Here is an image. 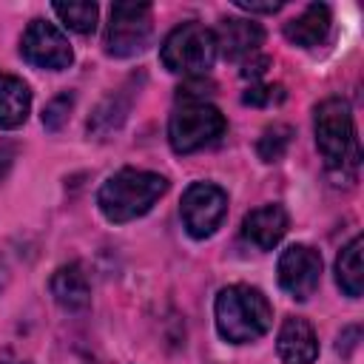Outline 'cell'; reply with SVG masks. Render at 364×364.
<instances>
[{"label": "cell", "instance_id": "14", "mask_svg": "<svg viewBox=\"0 0 364 364\" xmlns=\"http://www.w3.org/2000/svg\"><path fill=\"white\" fill-rule=\"evenodd\" d=\"M134 97H136L134 80H128L122 88L111 91V94L94 108V114L88 117V134H91L94 139H105V136H111L114 131H119L122 122H125L128 114H131Z\"/></svg>", "mask_w": 364, "mask_h": 364}, {"label": "cell", "instance_id": "5", "mask_svg": "<svg viewBox=\"0 0 364 364\" xmlns=\"http://www.w3.org/2000/svg\"><path fill=\"white\" fill-rule=\"evenodd\" d=\"M216 37L213 28H205L196 20H188L182 26H176L162 48H159V60L168 71L182 74V77H202L210 71L213 60H216Z\"/></svg>", "mask_w": 364, "mask_h": 364}, {"label": "cell", "instance_id": "21", "mask_svg": "<svg viewBox=\"0 0 364 364\" xmlns=\"http://www.w3.org/2000/svg\"><path fill=\"white\" fill-rule=\"evenodd\" d=\"M242 102L245 105H256V108H270V105L284 102V88L282 85H267V82H253L245 91Z\"/></svg>", "mask_w": 364, "mask_h": 364}, {"label": "cell", "instance_id": "11", "mask_svg": "<svg viewBox=\"0 0 364 364\" xmlns=\"http://www.w3.org/2000/svg\"><path fill=\"white\" fill-rule=\"evenodd\" d=\"M287 228H290V216L276 202H267L262 208H253L242 219V236H245V242H250L259 250H273L284 239Z\"/></svg>", "mask_w": 364, "mask_h": 364}, {"label": "cell", "instance_id": "13", "mask_svg": "<svg viewBox=\"0 0 364 364\" xmlns=\"http://www.w3.org/2000/svg\"><path fill=\"white\" fill-rule=\"evenodd\" d=\"M333 28V11L327 3H310L299 17L284 23V37L299 48H318Z\"/></svg>", "mask_w": 364, "mask_h": 364}, {"label": "cell", "instance_id": "16", "mask_svg": "<svg viewBox=\"0 0 364 364\" xmlns=\"http://www.w3.org/2000/svg\"><path fill=\"white\" fill-rule=\"evenodd\" d=\"M31 111V91L20 77L0 74V128H20Z\"/></svg>", "mask_w": 364, "mask_h": 364}, {"label": "cell", "instance_id": "19", "mask_svg": "<svg viewBox=\"0 0 364 364\" xmlns=\"http://www.w3.org/2000/svg\"><path fill=\"white\" fill-rule=\"evenodd\" d=\"M290 139H293L290 125L276 122V125L264 128L262 136H259V142H256V154H259V159H262V162H279V159L284 156Z\"/></svg>", "mask_w": 364, "mask_h": 364}, {"label": "cell", "instance_id": "4", "mask_svg": "<svg viewBox=\"0 0 364 364\" xmlns=\"http://www.w3.org/2000/svg\"><path fill=\"white\" fill-rule=\"evenodd\" d=\"M228 131L222 111L205 97H179L171 119H168V142L176 154H193L213 145Z\"/></svg>", "mask_w": 364, "mask_h": 364}, {"label": "cell", "instance_id": "7", "mask_svg": "<svg viewBox=\"0 0 364 364\" xmlns=\"http://www.w3.org/2000/svg\"><path fill=\"white\" fill-rule=\"evenodd\" d=\"M179 213L185 230L193 239H208L219 230L228 216V193L213 182H193L182 193Z\"/></svg>", "mask_w": 364, "mask_h": 364}, {"label": "cell", "instance_id": "25", "mask_svg": "<svg viewBox=\"0 0 364 364\" xmlns=\"http://www.w3.org/2000/svg\"><path fill=\"white\" fill-rule=\"evenodd\" d=\"M236 6L245 11H262V14H273L282 9V3H236Z\"/></svg>", "mask_w": 364, "mask_h": 364}, {"label": "cell", "instance_id": "6", "mask_svg": "<svg viewBox=\"0 0 364 364\" xmlns=\"http://www.w3.org/2000/svg\"><path fill=\"white\" fill-rule=\"evenodd\" d=\"M154 31V17L148 3H114L105 28V54L134 57L139 54Z\"/></svg>", "mask_w": 364, "mask_h": 364}, {"label": "cell", "instance_id": "10", "mask_svg": "<svg viewBox=\"0 0 364 364\" xmlns=\"http://www.w3.org/2000/svg\"><path fill=\"white\" fill-rule=\"evenodd\" d=\"M213 37H216V51L225 60H247L264 43V28L245 17H225L213 31Z\"/></svg>", "mask_w": 364, "mask_h": 364}, {"label": "cell", "instance_id": "15", "mask_svg": "<svg viewBox=\"0 0 364 364\" xmlns=\"http://www.w3.org/2000/svg\"><path fill=\"white\" fill-rule=\"evenodd\" d=\"M48 290H51L54 301L68 313H80L91 304V282L80 262L57 267L48 282Z\"/></svg>", "mask_w": 364, "mask_h": 364}, {"label": "cell", "instance_id": "12", "mask_svg": "<svg viewBox=\"0 0 364 364\" xmlns=\"http://www.w3.org/2000/svg\"><path fill=\"white\" fill-rule=\"evenodd\" d=\"M276 350L279 358L284 364H313L318 355V338L316 330L310 327L307 318L301 316H287L279 327V338H276Z\"/></svg>", "mask_w": 364, "mask_h": 364}, {"label": "cell", "instance_id": "3", "mask_svg": "<svg viewBox=\"0 0 364 364\" xmlns=\"http://www.w3.org/2000/svg\"><path fill=\"white\" fill-rule=\"evenodd\" d=\"M165 191H168V179L162 173L122 168L102 182L97 193V208L108 222L122 225V222H134L136 216H145Z\"/></svg>", "mask_w": 364, "mask_h": 364}, {"label": "cell", "instance_id": "22", "mask_svg": "<svg viewBox=\"0 0 364 364\" xmlns=\"http://www.w3.org/2000/svg\"><path fill=\"white\" fill-rule=\"evenodd\" d=\"M267 65H270V57H247L245 63H242V77L245 80H250V85L253 82H259L262 80V74L267 71Z\"/></svg>", "mask_w": 364, "mask_h": 364}, {"label": "cell", "instance_id": "9", "mask_svg": "<svg viewBox=\"0 0 364 364\" xmlns=\"http://www.w3.org/2000/svg\"><path fill=\"white\" fill-rule=\"evenodd\" d=\"M276 273H279L282 290L290 299L307 301L321 282V253L310 245H290L282 250Z\"/></svg>", "mask_w": 364, "mask_h": 364}, {"label": "cell", "instance_id": "23", "mask_svg": "<svg viewBox=\"0 0 364 364\" xmlns=\"http://www.w3.org/2000/svg\"><path fill=\"white\" fill-rule=\"evenodd\" d=\"M358 336H361V330H358V327H347V330L338 336L336 350H338L341 355H350V353L355 350V344H358Z\"/></svg>", "mask_w": 364, "mask_h": 364}, {"label": "cell", "instance_id": "8", "mask_svg": "<svg viewBox=\"0 0 364 364\" xmlns=\"http://www.w3.org/2000/svg\"><path fill=\"white\" fill-rule=\"evenodd\" d=\"M20 54L26 63L46 71H65L74 63V51L68 37L46 20H31L20 37Z\"/></svg>", "mask_w": 364, "mask_h": 364}, {"label": "cell", "instance_id": "2", "mask_svg": "<svg viewBox=\"0 0 364 364\" xmlns=\"http://www.w3.org/2000/svg\"><path fill=\"white\" fill-rule=\"evenodd\" d=\"M216 330L230 344H250L262 338L273 324V307L259 287L230 284L222 287L213 301Z\"/></svg>", "mask_w": 364, "mask_h": 364}, {"label": "cell", "instance_id": "18", "mask_svg": "<svg viewBox=\"0 0 364 364\" xmlns=\"http://www.w3.org/2000/svg\"><path fill=\"white\" fill-rule=\"evenodd\" d=\"M51 9L60 17V23L77 34H91L97 28V3H54Z\"/></svg>", "mask_w": 364, "mask_h": 364}, {"label": "cell", "instance_id": "24", "mask_svg": "<svg viewBox=\"0 0 364 364\" xmlns=\"http://www.w3.org/2000/svg\"><path fill=\"white\" fill-rule=\"evenodd\" d=\"M11 165H14V145L6 142V139H0V185L6 182Z\"/></svg>", "mask_w": 364, "mask_h": 364}, {"label": "cell", "instance_id": "20", "mask_svg": "<svg viewBox=\"0 0 364 364\" xmlns=\"http://www.w3.org/2000/svg\"><path fill=\"white\" fill-rule=\"evenodd\" d=\"M71 108H74V94H71V91L57 94V97L43 108V125H46V131H60V128L65 125Z\"/></svg>", "mask_w": 364, "mask_h": 364}, {"label": "cell", "instance_id": "17", "mask_svg": "<svg viewBox=\"0 0 364 364\" xmlns=\"http://www.w3.org/2000/svg\"><path fill=\"white\" fill-rule=\"evenodd\" d=\"M336 284L341 287L344 296L358 299L364 290V270H361V236H353L338 259H336Z\"/></svg>", "mask_w": 364, "mask_h": 364}, {"label": "cell", "instance_id": "1", "mask_svg": "<svg viewBox=\"0 0 364 364\" xmlns=\"http://www.w3.org/2000/svg\"><path fill=\"white\" fill-rule=\"evenodd\" d=\"M313 134H316V148L324 159V168L338 179H355L361 151H358L350 102L341 97L321 100L313 111Z\"/></svg>", "mask_w": 364, "mask_h": 364}]
</instances>
